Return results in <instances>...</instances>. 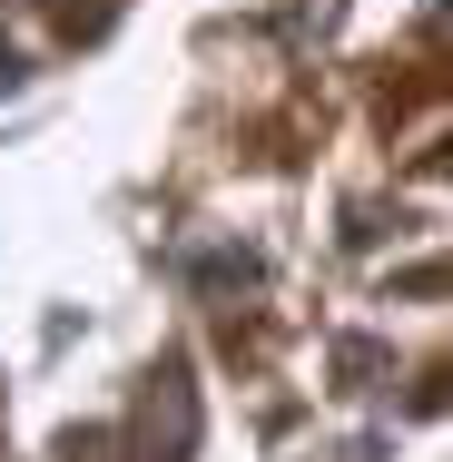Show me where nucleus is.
<instances>
[{
    "label": "nucleus",
    "instance_id": "nucleus-1",
    "mask_svg": "<svg viewBox=\"0 0 453 462\" xmlns=\"http://www.w3.org/2000/svg\"><path fill=\"white\" fill-rule=\"evenodd\" d=\"M128 453L138 462H197V374H187V355H158V365H148Z\"/></svg>",
    "mask_w": 453,
    "mask_h": 462
},
{
    "label": "nucleus",
    "instance_id": "nucleus-2",
    "mask_svg": "<svg viewBox=\"0 0 453 462\" xmlns=\"http://www.w3.org/2000/svg\"><path fill=\"white\" fill-rule=\"evenodd\" d=\"M109 453V433H60V462H99Z\"/></svg>",
    "mask_w": 453,
    "mask_h": 462
}]
</instances>
